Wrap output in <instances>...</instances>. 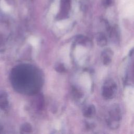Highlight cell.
<instances>
[{
    "label": "cell",
    "mask_w": 134,
    "mask_h": 134,
    "mask_svg": "<svg viewBox=\"0 0 134 134\" xmlns=\"http://www.w3.org/2000/svg\"><path fill=\"white\" fill-rule=\"evenodd\" d=\"M112 3V0H102V4L105 7H108Z\"/></svg>",
    "instance_id": "3"
},
{
    "label": "cell",
    "mask_w": 134,
    "mask_h": 134,
    "mask_svg": "<svg viewBox=\"0 0 134 134\" xmlns=\"http://www.w3.org/2000/svg\"><path fill=\"white\" fill-rule=\"evenodd\" d=\"M29 42L33 46H36L38 43V40L35 37H30L29 39Z\"/></svg>",
    "instance_id": "2"
},
{
    "label": "cell",
    "mask_w": 134,
    "mask_h": 134,
    "mask_svg": "<svg viewBox=\"0 0 134 134\" xmlns=\"http://www.w3.org/2000/svg\"><path fill=\"white\" fill-rule=\"evenodd\" d=\"M82 84L86 87H89L90 80H89L88 77L87 76H86V75L83 76L82 78Z\"/></svg>",
    "instance_id": "1"
}]
</instances>
